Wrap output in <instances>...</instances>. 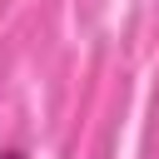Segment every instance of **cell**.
<instances>
[{
  "label": "cell",
  "instance_id": "cell-1",
  "mask_svg": "<svg viewBox=\"0 0 159 159\" xmlns=\"http://www.w3.org/2000/svg\"><path fill=\"white\" fill-rule=\"evenodd\" d=\"M0 159H30L25 149H0Z\"/></svg>",
  "mask_w": 159,
  "mask_h": 159
}]
</instances>
